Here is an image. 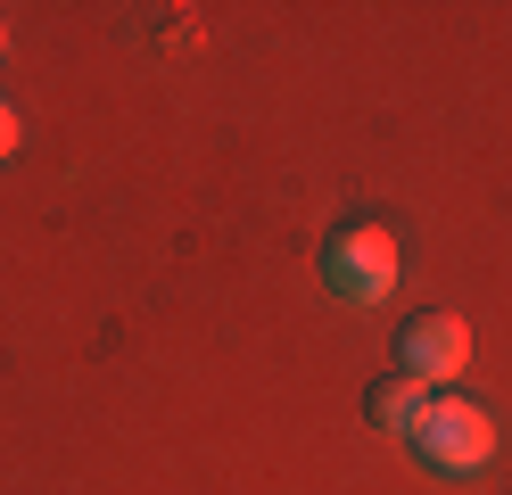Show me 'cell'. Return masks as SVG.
<instances>
[{
  "instance_id": "6da1fadb",
  "label": "cell",
  "mask_w": 512,
  "mask_h": 495,
  "mask_svg": "<svg viewBox=\"0 0 512 495\" xmlns=\"http://www.w3.org/2000/svg\"><path fill=\"white\" fill-rule=\"evenodd\" d=\"M314 273H323V289L339 297V306H380V297L397 289L405 256H397V231L372 223V215H347L323 231V248H314Z\"/></svg>"
},
{
  "instance_id": "7a4b0ae2",
  "label": "cell",
  "mask_w": 512,
  "mask_h": 495,
  "mask_svg": "<svg viewBox=\"0 0 512 495\" xmlns=\"http://www.w3.org/2000/svg\"><path fill=\"white\" fill-rule=\"evenodd\" d=\"M413 454H422L430 471H446V479L488 471V454H496V421H488V405H479V396H463V388H430L422 421H413Z\"/></svg>"
},
{
  "instance_id": "3957f363",
  "label": "cell",
  "mask_w": 512,
  "mask_h": 495,
  "mask_svg": "<svg viewBox=\"0 0 512 495\" xmlns=\"http://www.w3.org/2000/svg\"><path fill=\"white\" fill-rule=\"evenodd\" d=\"M471 363V322L455 306H422L397 322V372H413L422 388H455Z\"/></svg>"
},
{
  "instance_id": "277c9868",
  "label": "cell",
  "mask_w": 512,
  "mask_h": 495,
  "mask_svg": "<svg viewBox=\"0 0 512 495\" xmlns=\"http://www.w3.org/2000/svg\"><path fill=\"white\" fill-rule=\"evenodd\" d=\"M422 405H430V388L413 380V372H397V363H389V372H380V380L364 388V421H372V429H389V438H413Z\"/></svg>"
},
{
  "instance_id": "5b68a950",
  "label": "cell",
  "mask_w": 512,
  "mask_h": 495,
  "mask_svg": "<svg viewBox=\"0 0 512 495\" xmlns=\"http://www.w3.org/2000/svg\"><path fill=\"white\" fill-rule=\"evenodd\" d=\"M9 157H17V108L0 99V165H9Z\"/></svg>"
},
{
  "instance_id": "8992f818",
  "label": "cell",
  "mask_w": 512,
  "mask_h": 495,
  "mask_svg": "<svg viewBox=\"0 0 512 495\" xmlns=\"http://www.w3.org/2000/svg\"><path fill=\"white\" fill-rule=\"evenodd\" d=\"M0 50H9V25H0Z\"/></svg>"
}]
</instances>
